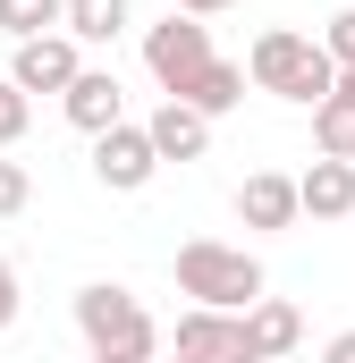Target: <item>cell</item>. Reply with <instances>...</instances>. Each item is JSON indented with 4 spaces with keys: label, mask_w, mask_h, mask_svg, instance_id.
<instances>
[{
    "label": "cell",
    "mask_w": 355,
    "mask_h": 363,
    "mask_svg": "<svg viewBox=\"0 0 355 363\" xmlns=\"http://www.w3.org/2000/svg\"><path fill=\"white\" fill-rule=\"evenodd\" d=\"M237 68H246V85H254V93H279V101H296V110L330 101V85H339L330 51H322L313 34H296V26H263L254 51H246Z\"/></svg>",
    "instance_id": "obj_1"
},
{
    "label": "cell",
    "mask_w": 355,
    "mask_h": 363,
    "mask_svg": "<svg viewBox=\"0 0 355 363\" xmlns=\"http://www.w3.org/2000/svg\"><path fill=\"white\" fill-rule=\"evenodd\" d=\"M77 338H85V355H110V363H153L161 355V321H153L119 279L77 287Z\"/></svg>",
    "instance_id": "obj_2"
},
{
    "label": "cell",
    "mask_w": 355,
    "mask_h": 363,
    "mask_svg": "<svg viewBox=\"0 0 355 363\" xmlns=\"http://www.w3.org/2000/svg\"><path fill=\"white\" fill-rule=\"evenodd\" d=\"M178 296H195L203 313H246L254 296H271L263 262L246 245H220V237H186L178 245Z\"/></svg>",
    "instance_id": "obj_3"
},
{
    "label": "cell",
    "mask_w": 355,
    "mask_h": 363,
    "mask_svg": "<svg viewBox=\"0 0 355 363\" xmlns=\"http://www.w3.org/2000/svg\"><path fill=\"white\" fill-rule=\"evenodd\" d=\"M212 60H220V51H212V26H203V17H178L170 9L161 26H144V68H153L161 93H186Z\"/></svg>",
    "instance_id": "obj_4"
},
{
    "label": "cell",
    "mask_w": 355,
    "mask_h": 363,
    "mask_svg": "<svg viewBox=\"0 0 355 363\" xmlns=\"http://www.w3.org/2000/svg\"><path fill=\"white\" fill-rule=\"evenodd\" d=\"M77 68H85V51H77L68 34H34V43L9 51V85L26 93V101H34V93H68V85H77Z\"/></svg>",
    "instance_id": "obj_5"
},
{
    "label": "cell",
    "mask_w": 355,
    "mask_h": 363,
    "mask_svg": "<svg viewBox=\"0 0 355 363\" xmlns=\"http://www.w3.org/2000/svg\"><path fill=\"white\" fill-rule=\"evenodd\" d=\"M153 169H161V161H153V144H144V127H136V118H119V127H102V135H93V178L110 186V194H144Z\"/></svg>",
    "instance_id": "obj_6"
},
{
    "label": "cell",
    "mask_w": 355,
    "mask_h": 363,
    "mask_svg": "<svg viewBox=\"0 0 355 363\" xmlns=\"http://www.w3.org/2000/svg\"><path fill=\"white\" fill-rule=\"evenodd\" d=\"M237 347H246V363H279L305 347V313L288 304V296H254L246 313H237Z\"/></svg>",
    "instance_id": "obj_7"
},
{
    "label": "cell",
    "mask_w": 355,
    "mask_h": 363,
    "mask_svg": "<svg viewBox=\"0 0 355 363\" xmlns=\"http://www.w3.org/2000/svg\"><path fill=\"white\" fill-rule=\"evenodd\" d=\"M170 355L178 363H246V347H237V313H203V304H186L170 330Z\"/></svg>",
    "instance_id": "obj_8"
},
{
    "label": "cell",
    "mask_w": 355,
    "mask_h": 363,
    "mask_svg": "<svg viewBox=\"0 0 355 363\" xmlns=\"http://www.w3.org/2000/svg\"><path fill=\"white\" fill-rule=\"evenodd\" d=\"M237 220H246L254 237L296 228V220H305V211H296V178H288V169H254V178L237 186Z\"/></svg>",
    "instance_id": "obj_9"
},
{
    "label": "cell",
    "mask_w": 355,
    "mask_h": 363,
    "mask_svg": "<svg viewBox=\"0 0 355 363\" xmlns=\"http://www.w3.org/2000/svg\"><path fill=\"white\" fill-rule=\"evenodd\" d=\"M60 110H68V127H77V135H102V127H119V118H127V85H119L110 68H77V85L60 93Z\"/></svg>",
    "instance_id": "obj_10"
},
{
    "label": "cell",
    "mask_w": 355,
    "mask_h": 363,
    "mask_svg": "<svg viewBox=\"0 0 355 363\" xmlns=\"http://www.w3.org/2000/svg\"><path fill=\"white\" fill-rule=\"evenodd\" d=\"M144 144H153V161H203V152H212V118L186 110V101H161V110L144 118Z\"/></svg>",
    "instance_id": "obj_11"
},
{
    "label": "cell",
    "mask_w": 355,
    "mask_h": 363,
    "mask_svg": "<svg viewBox=\"0 0 355 363\" xmlns=\"http://www.w3.org/2000/svg\"><path fill=\"white\" fill-rule=\"evenodd\" d=\"M296 211L305 220H347L355 211V161H313L296 178Z\"/></svg>",
    "instance_id": "obj_12"
},
{
    "label": "cell",
    "mask_w": 355,
    "mask_h": 363,
    "mask_svg": "<svg viewBox=\"0 0 355 363\" xmlns=\"http://www.w3.org/2000/svg\"><path fill=\"white\" fill-rule=\"evenodd\" d=\"M60 34L85 51V43H119L127 34V0H60Z\"/></svg>",
    "instance_id": "obj_13"
},
{
    "label": "cell",
    "mask_w": 355,
    "mask_h": 363,
    "mask_svg": "<svg viewBox=\"0 0 355 363\" xmlns=\"http://www.w3.org/2000/svg\"><path fill=\"white\" fill-rule=\"evenodd\" d=\"M170 101L203 110V118H229V110L246 101V68H237V60H212V68H203V77H195L186 93H170Z\"/></svg>",
    "instance_id": "obj_14"
},
{
    "label": "cell",
    "mask_w": 355,
    "mask_h": 363,
    "mask_svg": "<svg viewBox=\"0 0 355 363\" xmlns=\"http://www.w3.org/2000/svg\"><path fill=\"white\" fill-rule=\"evenodd\" d=\"M313 144L322 161H355V93L330 85V101H313Z\"/></svg>",
    "instance_id": "obj_15"
},
{
    "label": "cell",
    "mask_w": 355,
    "mask_h": 363,
    "mask_svg": "<svg viewBox=\"0 0 355 363\" xmlns=\"http://www.w3.org/2000/svg\"><path fill=\"white\" fill-rule=\"evenodd\" d=\"M0 34H9V43L60 34V0H0Z\"/></svg>",
    "instance_id": "obj_16"
},
{
    "label": "cell",
    "mask_w": 355,
    "mask_h": 363,
    "mask_svg": "<svg viewBox=\"0 0 355 363\" xmlns=\"http://www.w3.org/2000/svg\"><path fill=\"white\" fill-rule=\"evenodd\" d=\"M26 118H34V101L0 77V152H17V135H26Z\"/></svg>",
    "instance_id": "obj_17"
},
{
    "label": "cell",
    "mask_w": 355,
    "mask_h": 363,
    "mask_svg": "<svg viewBox=\"0 0 355 363\" xmlns=\"http://www.w3.org/2000/svg\"><path fill=\"white\" fill-rule=\"evenodd\" d=\"M26 203H34V178H26V161H9V152H0V220H17Z\"/></svg>",
    "instance_id": "obj_18"
},
{
    "label": "cell",
    "mask_w": 355,
    "mask_h": 363,
    "mask_svg": "<svg viewBox=\"0 0 355 363\" xmlns=\"http://www.w3.org/2000/svg\"><path fill=\"white\" fill-rule=\"evenodd\" d=\"M322 51H330V68H355V9H339L322 26Z\"/></svg>",
    "instance_id": "obj_19"
},
{
    "label": "cell",
    "mask_w": 355,
    "mask_h": 363,
    "mask_svg": "<svg viewBox=\"0 0 355 363\" xmlns=\"http://www.w3.org/2000/svg\"><path fill=\"white\" fill-rule=\"evenodd\" d=\"M17 313H26V287H17V262H9V254H0V330H9V321H17Z\"/></svg>",
    "instance_id": "obj_20"
},
{
    "label": "cell",
    "mask_w": 355,
    "mask_h": 363,
    "mask_svg": "<svg viewBox=\"0 0 355 363\" xmlns=\"http://www.w3.org/2000/svg\"><path fill=\"white\" fill-rule=\"evenodd\" d=\"M178 17H220V9H237V0H170Z\"/></svg>",
    "instance_id": "obj_21"
},
{
    "label": "cell",
    "mask_w": 355,
    "mask_h": 363,
    "mask_svg": "<svg viewBox=\"0 0 355 363\" xmlns=\"http://www.w3.org/2000/svg\"><path fill=\"white\" fill-rule=\"evenodd\" d=\"M322 363H355V330H339V338L322 347Z\"/></svg>",
    "instance_id": "obj_22"
},
{
    "label": "cell",
    "mask_w": 355,
    "mask_h": 363,
    "mask_svg": "<svg viewBox=\"0 0 355 363\" xmlns=\"http://www.w3.org/2000/svg\"><path fill=\"white\" fill-rule=\"evenodd\" d=\"M339 93H355V68H339Z\"/></svg>",
    "instance_id": "obj_23"
},
{
    "label": "cell",
    "mask_w": 355,
    "mask_h": 363,
    "mask_svg": "<svg viewBox=\"0 0 355 363\" xmlns=\"http://www.w3.org/2000/svg\"><path fill=\"white\" fill-rule=\"evenodd\" d=\"M85 363H110V355H85Z\"/></svg>",
    "instance_id": "obj_24"
},
{
    "label": "cell",
    "mask_w": 355,
    "mask_h": 363,
    "mask_svg": "<svg viewBox=\"0 0 355 363\" xmlns=\"http://www.w3.org/2000/svg\"><path fill=\"white\" fill-rule=\"evenodd\" d=\"M279 363H296V355H279Z\"/></svg>",
    "instance_id": "obj_25"
},
{
    "label": "cell",
    "mask_w": 355,
    "mask_h": 363,
    "mask_svg": "<svg viewBox=\"0 0 355 363\" xmlns=\"http://www.w3.org/2000/svg\"><path fill=\"white\" fill-rule=\"evenodd\" d=\"M170 363H178V355H170Z\"/></svg>",
    "instance_id": "obj_26"
}]
</instances>
